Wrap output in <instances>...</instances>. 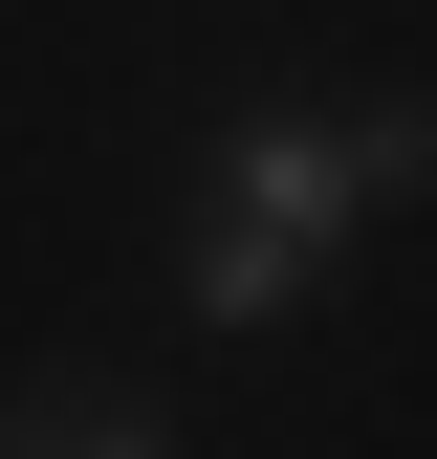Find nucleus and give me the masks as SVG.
<instances>
[{"instance_id":"f257e3e1","label":"nucleus","mask_w":437,"mask_h":459,"mask_svg":"<svg viewBox=\"0 0 437 459\" xmlns=\"http://www.w3.org/2000/svg\"><path fill=\"white\" fill-rule=\"evenodd\" d=\"M372 197H416V109H241V153H218V197H197V307L285 328Z\"/></svg>"},{"instance_id":"f03ea898","label":"nucleus","mask_w":437,"mask_h":459,"mask_svg":"<svg viewBox=\"0 0 437 459\" xmlns=\"http://www.w3.org/2000/svg\"><path fill=\"white\" fill-rule=\"evenodd\" d=\"M44 459H176V437H153V416H66Z\"/></svg>"},{"instance_id":"7ed1b4c3","label":"nucleus","mask_w":437,"mask_h":459,"mask_svg":"<svg viewBox=\"0 0 437 459\" xmlns=\"http://www.w3.org/2000/svg\"><path fill=\"white\" fill-rule=\"evenodd\" d=\"M0 459H44V437H0Z\"/></svg>"}]
</instances>
